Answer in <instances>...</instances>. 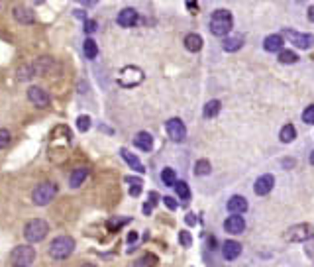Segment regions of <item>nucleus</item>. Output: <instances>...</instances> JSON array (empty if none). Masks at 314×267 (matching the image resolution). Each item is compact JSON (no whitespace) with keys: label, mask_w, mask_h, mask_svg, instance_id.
Wrapping results in <instances>:
<instances>
[{"label":"nucleus","mask_w":314,"mask_h":267,"mask_svg":"<svg viewBox=\"0 0 314 267\" xmlns=\"http://www.w3.org/2000/svg\"><path fill=\"white\" fill-rule=\"evenodd\" d=\"M73 252H75V240H73L71 236H57L52 244H50V250H48L50 258H52V260H57V262L67 260Z\"/></svg>","instance_id":"f257e3e1"},{"label":"nucleus","mask_w":314,"mask_h":267,"mask_svg":"<svg viewBox=\"0 0 314 267\" xmlns=\"http://www.w3.org/2000/svg\"><path fill=\"white\" fill-rule=\"evenodd\" d=\"M48 232H50V224H48L44 218H34V220H30V222L26 224V228H24V238H26L30 244H40V242L46 240Z\"/></svg>","instance_id":"f03ea898"},{"label":"nucleus","mask_w":314,"mask_h":267,"mask_svg":"<svg viewBox=\"0 0 314 267\" xmlns=\"http://www.w3.org/2000/svg\"><path fill=\"white\" fill-rule=\"evenodd\" d=\"M232 14L228 10H216L210 18V32L214 36H228V32L232 30Z\"/></svg>","instance_id":"7ed1b4c3"},{"label":"nucleus","mask_w":314,"mask_h":267,"mask_svg":"<svg viewBox=\"0 0 314 267\" xmlns=\"http://www.w3.org/2000/svg\"><path fill=\"white\" fill-rule=\"evenodd\" d=\"M55 195H57V185L52 183V181H46V183H40V185L34 189L32 201H34L38 207H48L53 199H55Z\"/></svg>","instance_id":"20e7f679"},{"label":"nucleus","mask_w":314,"mask_h":267,"mask_svg":"<svg viewBox=\"0 0 314 267\" xmlns=\"http://www.w3.org/2000/svg\"><path fill=\"white\" fill-rule=\"evenodd\" d=\"M36 260V250L28 244L24 246H18L14 252H12V264L14 266H22V267H32Z\"/></svg>","instance_id":"39448f33"},{"label":"nucleus","mask_w":314,"mask_h":267,"mask_svg":"<svg viewBox=\"0 0 314 267\" xmlns=\"http://www.w3.org/2000/svg\"><path fill=\"white\" fill-rule=\"evenodd\" d=\"M144 81V73L138 69V67H126V69H122L120 71V75H118V83L122 85V87H136V85H140Z\"/></svg>","instance_id":"423d86ee"},{"label":"nucleus","mask_w":314,"mask_h":267,"mask_svg":"<svg viewBox=\"0 0 314 267\" xmlns=\"http://www.w3.org/2000/svg\"><path fill=\"white\" fill-rule=\"evenodd\" d=\"M165 128H167V134H169V138H171L173 142H177V144H179V142H185V138H187V128H185L183 120L171 118V120H167Z\"/></svg>","instance_id":"0eeeda50"},{"label":"nucleus","mask_w":314,"mask_h":267,"mask_svg":"<svg viewBox=\"0 0 314 267\" xmlns=\"http://www.w3.org/2000/svg\"><path fill=\"white\" fill-rule=\"evenodd\" d=\"M285 238L289 242H307L311 238V226L309 224H297V226H291L287 232H285Z\"/></svg>","instance_id":"6e6552de"},{"label":"nucleus","mask_w":314,"mask_h":267,"mask_svg":"<svg viewBox=\"0 0 314 267\" xmlns=\"http://www.w3.org/2000/svg\"><path fill=\"white\" fill-rule=\"evenodd\" d=\"M28 99H30V103H32L34 107H38V108L50 107V97H48V93H46L42 87H30V89H28Z\"/></svg>","instance_id":"1a4fd4ad"},{"label":"nucleus","mask_w":314,"mask_h":267,"mask_svg":"<svg viewBox=\"0 0 314 267\" xmlns=\"http://www.w3.org/2000/svg\"><path fill=\"white\" fill-rule=\"evenodd\" d=\"M285 34H287L289 40H291L297 48H301V50H309L314 44V36H311V34H299V32H293V30H287Z\"/></svg>","instance_id":"9d476101"},{"label":"nucleus","mask_w":314,"mask_h":267,"mask_svg":"<svg viewBox=\"0 0 314 267\" xmlns=\"http://www.w3.org/2000/svg\"><path fill=\"white\" fill-rule=\"evenodd\" d=\"M224 230L228 234H242L246 230V220L240 214H232L230 218H226L224 222Z\"/></svg>","instance_id":"9b49d317"},{"label":"nucleus","mask_w":314,"mask_h":267,"mask_svg":"<svg viewBox=\"0 0 314 267\" xmlns=\"http://www.w3.org/2000/svg\"><path fill=\"white\" fill-rule=\"evenodd\" d=\"M138 12L134 10V8H124L120 14H118V26H122V28H132V26H136L138 24Z\"/></svg>","instance_id":"f8f14e48"},{"label":"nucleus","mask_w":314,"mask_h":267,"mask_svg":"<svg viewBox=\"0 0 314 267\" xmlns=\"http://www.w3.org/2000/svg\"><path fill=\"white\" fill-rule=\"evenodd\" d=\"M12 14H14L16 22L22 24V26H30V24H34V20H36L34 12H32L30 8H26V6H16Z\"/></svg>","instance_id":"ddd939ff"},{"label":"nucleus","mask_w":314,"mask_h":267,"mask_svg":"<svg viewBox=\"0 0 314 267\" xmlns=\"http://www.w3.org/2000/svg\"><path fill=\"white\" fill-rule=\"evenodd\" d=\"M242 254V244L240 242H236V240H228V242H224V246H222V256L226 258V260H236L238 256Z\"/></svg>","instance_id":"4468645a"},{"label":"nucleus","mask_w":314,"mask_h":267,"mask_svg":"<svg viewBox=\"0 0 314 267\" xmlns=\"http://www.w3.org/2000/svg\"><path fill=\"white\" fill-rule=\"evenodd\" d=\"M273 185H275V177L267 173V175H262V177L256 181L254 189H256V193H258V195H262L263 197V195H267V193L273 189Z\"/></svg>","instance_id":"2eb2a0df"},{"label":"nucleus","mask_w":314,"mask_h":267,"mask_svg":"<svg viewBox=\"0 0 314 267\" xmlns=\"http://www.w3.org/2000/svg\"><path fill=\"white\" fill-rule=\"evenodd\" d=\"M134 146H136V148H140L142 152H152V148H154V138H152V134H148V132H140V134H136V138H134Z\"/></svg>","instance_id":"dca6fc26"},{"label":"nucleus","mask_w":314,"mask_h":267,"mask_svg":"<svg viewBox=\"0 0 314 267\" xmlns=\"http://www.w3.org/2000/svg\"><path fill=\"white\" fill-rule=\"evenodd\" d=\"M226 209H228L232 214H242V213H246V211H248V201H246L244 197L236 195V197H232V199L228 201Z\"/></svg>","instance_id":"f3484780"},{"label":"nucleus","mask_w":314,"mask_h":267,"mask_svg":"<svg viewBox=\"0 0 314 267\" xmlns=\"http://www.w3.org/2000/svg\"><path fill=\"white\" fill-rule=\"evenodd\" d=\"M87 175H89V171H87L85 167H81V169H75V171L71 173V177H69V187H71V189H79V187L85 183Z\"/></svg>","instance_id":"a211bd4d"},{"label":"nucleus","mask_w":314,"mask_h":267,"mask_svg":"<svg viewBox=\"0 0 314 267\" xmlns=\"http://www.w3.org/2000/svg\"><path fill=\"white\" fill-rule=\"evenodd\" d=\"M242 46H244V38H242L240 34H236V36H228V38L222 42V48H224L226 52H238Z\"/></svg>","instance_id":"6ab92c4d"},{"label":"nucleus","mask_w":314,"mask_h":267,"mask_svg":"<svg viewBox=\"0 0 314 267\" xmlns=\"http://www.w3.org/2000/svg\"><path fill=\"white\" fill-rule=\"evenodd\" d=\"M120 156L124 158V161H126V163H128V165H130L134 171H138V173H144V171H146V167L142 165V161L138 160V158H136L132 152H128V150H122V152H120Z\"/></svg>","instance_id":"aec40b11"},{"label":"nucleus","mask_w":314,"mask_h":267,"mask_svg":"<svg viewBox=\"0 0 314 267\" xmlns=\"http://www.w3.org/2000/svg\"><path fill=\"white\" fill-rule=\"evenodd\" d=\"M34 67H36V73L46 75V73H50V71L55 69V61H53L52 57H40V59L34 63Z\"/></svg>","instance_id":"412c9836"},{"label":"nucleus","mask_w":314,"mask_h":267,"mask_svg":"<svg viewBox=\"0 0 314 267\" xmlns=\"http://www.w3.org/2000/svg\"><path fill=\"white\" fill-rule=\"evenodd\" d=\"M185 48L189 50V52H201V48H203V38L199 36V34H189L187 38H185Z\"/></svg>","instance_id":"4be33fe9"},{"label":"nucleus","mask_w":314,"mask_h":267,"mask_svg":"<svg viewBox=\"0 0 314 267\" xmlns=\"http://www.w3.org/2000/svg\"><path fill=\"white\" fill-rule=\"evenodd\" d=\"M283 36H269L267 40H265V50L267 52H271V53H275V52H281L283 50Z\"/></svg>","instance_id":"5701e85b"},{"label":"nucleus","mask_w":314,"mask_h":267,"mask_svg":"<svg viewBox=\"0 0 314 267\" xmlns=\"http://www.w3.org/2000/svg\"><path fill=\"white\" fill-rule=\"evenodd\" d=\"M83 53L87 59H95L97 55H99V46H97V42L93 40V38H87L85 40V44H83Z\"/></svg>","instance_id":"b1692460"},{"label":"nucleus","mask_w":314,"mask_h":267,"mask_svg":"<svg viewBox=\"0 0 314 267\" xmlns=\"http://www.w3.org/2000/svg\"><path fill=\"white\" fill-rule=\"evenodd\" d=\"M157 256L156 254H144L134 262V267H157Z\"/></svg>","instance_id":"393cba45"},{"label":"nucleus","mask_w":314,"mask_h":267,"mask_svg":"<svg viewBox=\"0 0 314 267\" xmlns=\"http://www.w3.org/2000/svg\"><path fill=\"white\" fill-rule=\"evenodd\" d=\"M279 138H281V142H283V144H291V142L297 138V130H295V126H293V124L283 126V128H281Z\"/></svg>","instance_id":"a878e982"},{"label":"nucleus","mask_w":314,"mask_h":267,"mask_svg":"<svg viewBox=\"0 0 314 267\" xmlns=\"http://www.w3.org/2000/svg\"><path fill=\"white\" fill-rule=\"evenodd\" d=\"M34 75H36V67H34V65H22V67L16 71L18 81H30Z\"/></svg>","instance_id":"bb28decb"},{"label":"nucleus","mask_w":314,"mask_h":267,"mask_svg":"<svg viewBox=\"0 0 314 267\" xmlns=\"http://www.w3.org/2000/svg\"><path fill=\"white\" fill-rule=\"evenodd\" d=\"M220 108H222L220 101H210V103H207V105H205L203 116H205V118H214V116H218Z\"/></svg>","instance_id":"cd10ccee"},{"label":"nucleus","mask_w":314,"mask_h":267,"mask_svg":"<svg viewBox=\"0 0 314 267\" xmlns=\"http://www.w3.org/2000/svg\"><path fill=\"white\" fill-rule=\"evenodd\" d=\"M161 181H163L167 187H175V183H177V175H175V171H173L171 167H165V169L161 171Z\"/></svg>","instance_id":"c85d7f7f"},{"label":"nucleus","mask_w":314,"mask_h":267,"mask_svg":"<svg viewBox=\"0 0 314 267\" xmlns=\"http://www.w3.org/2000/svg\"><path fill=\"white\" fill-rule=\"evenodd\" d=\"M126 183L130 185V195L132 197H140V193H142V179H138V177H126Z\"/></svg>","instance_id":"c756f323"},{"label":"nucleus","mask_w":314,"mask_h":267,"mask_svg":"<svg viewBox=\"0 0 314 267\" xmlns=\"http://www.w3.org/2000/svg\"><path fill=\"white\" fill-rule=\"evenodd\" d=\"M210 171H212V165H210L209 160H199L197 161V165H195V175L205 177V175H210Z\"/></svg>","instance_id":"7c9ffc66"},{"label":"nucleus","mask_w":314,"mask_h":267,"mask_svg":"<svg viewBox=\"0 0 314 267\" xmlns=\"http://www.w3.org/2000/svg\"><path fill=\"white\" fill-rule=\"evenodd\" d=\"M279 61H281L283 65H291V63H297V61H299V55L295 53V52H291V50H281V52H279Z\"/></svg>","instance_id":"2f4dec72"},{"label":"nucleus","mask_w":314,"mask_h":267,"mask_svg":"<svg viewBox=\"0 0 314 267\" xmlns=\"http://www.w3.org/2000/svg\"><path fill=\"white\" fill-rule=\"evenodd\" d=\"M175 191H177V195H179L183 201H189V199H191V189H189V185H187L185 181H177V183H175Z\"/></svg>","instance_id":"473e14b6"},{"label":"nucleus","mask_w":314,"mask_h":267,"mask_svg":"<svg viewBox=\"0 0 314 267\" xmlns=\"http://www.w3.org/2000/svg\"><path fill=\"white\" fill-rule=\"evenodd\" d=\"M77 128H79V132H89V128H91V118H89L87 114L79 116V118H77Z\"/></svg>","instance_id":"72a5a7b5"},{"label":"nucleus","mask_w":314,"mask_h":267,"mask_svg":"<svg viewBox=\"0 0 314 267\" xmlns=\"http://www.w3.org/2000/svg\"><path fill=\"white\" fill-rule=\"evenodd\" d=\"M303 122H305V124H314V105L305 108V112H303Z\"/></svg>","instance_id":"f704fd0d"},{"label":"nucleus","mask_w":314,"mask_h":267,"mask_svg":"<svg viewBox=\"0 0 314 267\" xmlns=\"http://www.w3.org/2000/svg\"><path fill=\"white\" fill-rule=\"evenodd\" d=\"M10 140H12L10 132H8L6 128H0V150H2V148H6V146L10 144Z\"/></svg>","instance_id":"c9c22d12"},{"label":"nucleus","mask_w":314,"mask_h":267,"mask_svg":"<svg viewBox=\"0 0 314 267\" xmlns=\"http://www.w3.org/2000/svg\"><path fill=\"white\" fill-rule=\"evenodd\" d=\"M126 222H128V218H112V220L108 222V230L114 232V230H118L120 226H124Z\"/></svg>","instance_id":"e433bc0d"},{"label":"nucleus","mask_w":314,"mask_h":267,"mask_svg":"<svg viewBox=\"0 0 314 267\" xmlns=\"http://www.w3.org/2000/svg\"><path fill=\"white\" fill-rule=\"evenodd\" d=\"M179 242H181L185 248H189V246L193 244V240H191V234H189V232H181V234H179Z\"/></svg>","instance_id":"4c0bfd02"},{"label":"nucleus","mask_w":314,"mask_h":267,"mask_svg":"<svg viewBox=\"0 0 314 267\" xmlns=\"http://www.w3.org/2000/svg\"><path fill=\"white\" fill-rule=\"evenodd\" d=\"M163 203H165V207H167L169 211H175V209L179 207V205H177V201H175V199H171V197H165V199H163Z\"/></svg>","instance_id":"58836bf2"},{"label":"nucleus","mask_w":314,"mask_h":267,"mask_svg":"<svg viewBox=\"0 0 314 267\" xmlns=\"http://www.w3.org/2000/svg\"><path fill=\"white\" fill-rule=\"evenodd\" d=\"M95 30H97V22L87 20V22H85V32H87V34H93Z\"/></svg>","instance_id":"ea45409f"},{"label":"nucleus","mask_w":314,"mask_h":267,"mask_svg":"<svg viewBox=\"0 0 314 267\" xmlns=\"http://www.w3.org/2000/svg\"><path fill=\"white\" fill-rule=\"evenodd\" d=\"M185 220H187V224H189V226H195V224H197V216H195L193 213L187 214V218H185Z\"/></svg>","instance_id":"a19ab883"},{"label":"nucleus","mask_w":314,"mask_h":267,"mask_svg":"<svg viewBox=\"0 0 314 267\" xmlns=\"http://www.w3.org/2000/svg\"><path fill=\"white\" fill-rule=\"evenodd\" d=\"M77 2H79V4H83V6H87V8H89V6H95V4H97V2H99V0H77Z\"/></svg>","instance_id":"79ce46f5"},{"label":"nucleus","mask_w":314,"mask_h":267,"mask_svg":"<svg viewBox=\"0 0 314 267\" xmlns=\"http://www.w3.org/2000/svg\"><path fill=\"white\" fill-rule=\"evenodd\" d=\"M136 240H138V234H136V232H130V236H128V242L132 244V242H136Z\"/></svg>","instance_id":"37998d69"},{"label":"nucleus","mask_w":314,"mask_h":267,"mask_svg":"<svg viewBox=\"0 0 314 267\" xmlns=\"http://www.w3.org/2000/svg\"><path fill=\"white\" fill-rule=\"evenodd\" d=\"M309 18H311V22H314V6L309 8Z\"/></svg>","instance_id":"c03bdc74"},{"label":"nucleus","mask_w":314,"mask_h":267,"mask_svg":"<svg viewBox=\"0 0 314 267\" xmlns=\"http://www.w3.org/2000/svg\"><path fill=\"white\" fill-rule=\"evenodd\" d=\"M79 267H97V266H93V264H83V266H79Z\"/></svg>","instance_id":"a18cd8bd"},{"label":"nucleus","mask_w":314,"mask_h":267,"mask_svg":"<svg viewBox=\"0 0 314 267\" xmlns=\"http://www.w3.org/2000/svg\"><path fill=\"white\" fill-rule=\"evenodd\" d=\"M311 163H313V165H314V152H313V154H311Z\"/></svg>","instance_id":"49530a36"},{"label":"nucleus","mask_w":314,"mask_h":267,"mask_svg":"<svg viewBox=\"0 0 314 267\" xmlns=\"http://www.w3.org/2000/svg\"><path fill=\"white\" fill-rule=\"evenodd\" d=\"M14 267H22V266H14Z\"/></svg>","instance_id":"de8ad7c7"}]
</instances>
